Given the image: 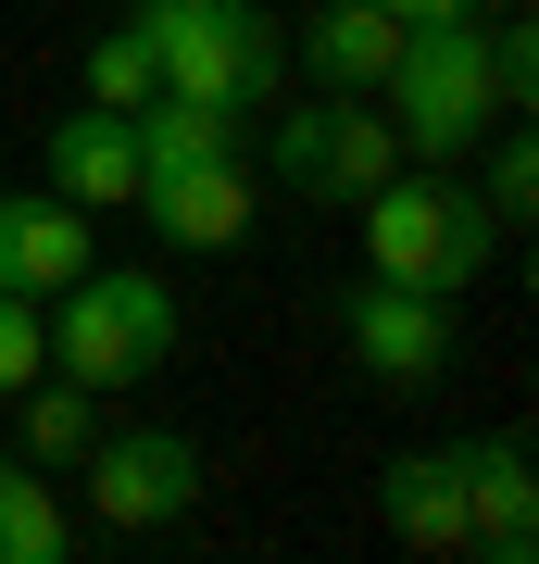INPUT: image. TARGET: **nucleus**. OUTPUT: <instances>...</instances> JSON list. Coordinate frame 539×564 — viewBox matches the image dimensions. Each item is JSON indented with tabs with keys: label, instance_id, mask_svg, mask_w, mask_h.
I'll list each match as a JSON object with an SVG mask.
<instances>
[{
	"label": "nucleus",
	"instance_id": "13",
	"mask_svg": "<svg viewBox=\"0 0 539 564\" xmlns=\"http://www.w3.org/2000/svg\"><path fill=\"white\" fill-rule=\"evenodd\" d=\"M126 126H139V176H188V163H226V151H239V113H226V101H188V88H151Z\"/></svg>",
	"mask_w": 539,
	"mask_h": 564
},
{
	"label": "nucleus",
	"instance_id": "2",
	"mask_svg": "<svg viewBox=\"0 0 539 564\" xmlns=\"http://www.w3.org/2000/svg\"><path fill=\"white\" fill-rule=\"evenodd\" d=\"M364 263L452 302L464 276H489V214H477V188H464V176H401V163H389V176L364 188Z\"/></svg>",
	"mask_w": 539,
	"mask_h": 564
},
{
	"label": "nucleus",
	"instance_id": "12",
	"mask_svg": "<svg viewBox=\"0 0 539 564\" xmlns=\"http://www.w3.org/2000/svg\"><path fill=\"white\" fill-rule=\"evenodd\" d=\"M301 63H314V88H352L364 101V88L401 63V25L377 13V0H326V13L301 25Z\"/></svg>",
	"mask_w": 539,
	"mask_h": 564
},
{
	"label": "nucleus",
	"instance_id": "15",
	"mask_svg": "<svg viewBox=\"0 0 539 564\" xmlns=\"http://www.w3.org/2000/svg\"><path fill=\"white\" fill-rule=\"evenodd\" d=\"M63 552V502L25 452H0V564H51Z\"/></svg>",
	"mask_w": 539,
	"mask_h": 564
},
{
	"label": "nucleus",
	"instance_id": "8",
	"mask_svg": "<svg viewBox=\"0 0 539 564\" xmlns=\"http://www.w3.org/2000/svg\"><path fill=\"white\" fill-rule=\"evenodd\" d=\"M63 276H88V214L63 188H0V289L51 302Z\"/></svg>",
	"mask_w": 539,
	"mask_h": 564
},
{
	"label": "nucleus",
	"instance_id": "19",
	"mask_svg": "<svg viewBox=\"0 0 539 564\" xmlns=\"http://www.w3.org/2000/svg\"><path fill=\"white\" fill-rule=\"evenodd\" d=\"M25 377H51V326H39L25 289H0V402H13Z\"/></svg>",
	"mask_w": 539,
	"mask_h": 564
},
{
	"label": "nucleus",
	"instance_id": "9",
	"mask_svg": "<svg viewBox=\"0 0 539 564\" xmlns=\"http://www.w3.org/2000/svg\"><path fill=\"white\" fill-rule=\"evenodd\" d=\"M464 552H489V564H527L539 552V489H527V452L515 440L464 452Z\"/></svg>",
	"mask_w": 539,
	"mask_h": 564
},
{
	"label": "nucleus",
	"instance_id": "14",
	"mask_svg": "<svg viewBox=\"0 0 539 564\" xmlns=\"http://www.w3.org/2000/svg\"><path fill=\"white\" fill-rule=\"evenodd\" d=\"M401 163V139H389V113H364L352 88H326V176H314V202H364Z\"/></svg>",
	"mask_w": 539,
	"mask_h": 564
},
{
	"label": "nucleus",
	"instance_id": "11",
	"mask_svg": "<svg viewBox=\"0 0 539 564\" xmlns=\"http://www.w3.org/2000/svg\"><path fill=\"white\" fill-rule=\"evenodd\" d=\"M377 527L401 552H464V452H401L377 477Z\"/></svg>",
	"mask_w": 539,
	"mask_h": 564
},
{
	"label": "nucleus",
	"instance_id": "21",
	"mask_svg": "<svg viewBox=\"0 0 539 564\" xmlns=\"http://www.w3.org/2000/svg\"><path fill=\"white\" fill-rule=\"evenodd\" d=\"M389 25H452V13H477V0H377Z\"/></svg>",
	"mask_w": 539,
	"mask_h": 564
},
{
	"label": "nucleus",
	"instance_id": "10",
	"mask_svg": "<svg viewBox=\"0 0 539 564\" xmlns=\"http://www.w3.org/2000/svg\"><path fill=\"white\" fill-rule=\"evenodd\" d=\"M51 188L76 214H100V202H139V126L126 113H100V101H76L51 126Z\"/></svg>",
	"mask_w": 539,
	"mask_h": 564
},
{
	"label": "nucleus",
	"instance_id": "5",
	"mask_svg": "<svg viewBox=\"0 0 539 564\" xmlns=\"http://www.w3.org/2000/svg\"><path fill=\"white\" fill-rule=\"evenodd\" d=\"M339 339L364 377H389V389H427L452 364V302L440 289H401V276H364L352 302H339Z\"/></svg>",
	"mask_w": 539,
	"mask_h": 564
},
{
	"label": "nucleus",
	"instance_id": "6",
	"mask_svg": "<svg viewBox=\"0 0 539 564\" xmlns=\"http://www.w3.org/2000/svg\"><path fill=\"white\" fill-rule=\"evenodd\" d=\"M88 502L114 527H163L201 502V440H176V426H114V440H88Z\"/></svg>",
	"mask_w": 539,
	"mask_h": 564
},
{
	"label": "nucleus",
	"instance_id": "17",
	"mask_svg": "<svg viewBox=\"0 0 539 564\" xmlns=\"http://www.w3.org/2000/svg\"><path fill=\"white\" fill-rule=\"evenodd\" d=\"M151 88H163V63H151V39H139V25H114V39L88 51V101H100V113H139Z\"/></svg>",
	"mask_w": 539,
	"mask_h": 564
},
{
	"label": "nucleus",
	"instance_id": "3",
	"mask_svg": "<svg viewBox=\"0 0 539 564\" xmlns=\"http://www.w3.org/2000/svg\"><path fill=\"white\" fill-rule=\"evenodd\" d=\"M151 39V63H163V88H188V101H226V113H251L263 88H277V25L263 13H239V0H139L126 13Z\"/></svg>",
	"mask_w": 539,
	"mask_h": 564
},
{
	"label": "nucleus",
	"instance_id": "4",
	"mask_svg": "<svg viewBox=\"0 0 539 564\" xmlns=\"http://www.w3.org/2000/svg\"><path fill=\"white\" fill-rule=\"evenodd\" d=\"M63 377L76 389H126V377H163V351H176V289L163 276H63Z\"/></svg>",
	"mask_w": 539,
	"mask_h": 564
},
{
	"label": "nucleus",
	"instance_id": "18",
	"mask_svg": "<svg viewBox=\"0 0 539 564\" xmlns=\"http://www.w3.org/2000/svg\"><path fill=\"white\" fill-rule=\"evenodd\" d=\"M263 176H277L289 202H314V176H326V101L277 113V139H263Z\"/></svg>",
	"mask_w": 539,
	"mask_h": 564
},
{
	"label": "nucleus",
	"instance_id": "7",
	"mask_svg": "<svg viewBox=\"0 0 539 564\" xmlns=\"http://www.w3.org/2000/svg\"><path fill=\"white\" fill-rule=\"evenodd\" d=\"M251 202H263V163H251V151L188 163V176H139V214H151L176 251H226V239L251 226Z\"/></svg>",
	"mask_w": 539,
	"mask_h": 564
},
{
	"label": "nucleus",
	"instance_id": "16",
	"mask_svg": "<svg viewBox=\"0 0 539 564\" xmlns=\"http://www.w3.org/2000/svg\"><path fill=\"white\" fill-rule=\"evenodd\" d=\"M13 402H25V452H39V464H76V452L100 440V414H88V389H76V377H63V389H39V377H25Z\"/></svg>",
	"mask_w": 539,
	"mask_h": 564
},
{
	"label": "nucleus",
	"instance_id": "20",
	"mask_svg": "<svg viewBox=\"0 0 539 564\" xmlns=\"http://www.w3.org/2000/svg\"><path fill=\"white\" fill-rule=\"evenodd\" d=\"M527 202H539V151L502 139V151H489V214H527Z\"/></svg>",
	"mask_w": 539,
	"mask_h": 564
},
{
	"label": "nucleus",
	"instance_id": "1",
	"mask_svg": "<svg viewBox=\"0 0 539 564\" xmlns=\"http://www.w3.org/2000/svg\"><path fill=\"white\" fill-rule=\"evenodd\" d=\"M377 101H389V139L414 151V163H464V151L489 139V113H502L489 25H477V13H452V25H401V63L377 76Z\"/></svg>",
	"mask_w": 539,
	"mask_h": 564
}]
</instances>
